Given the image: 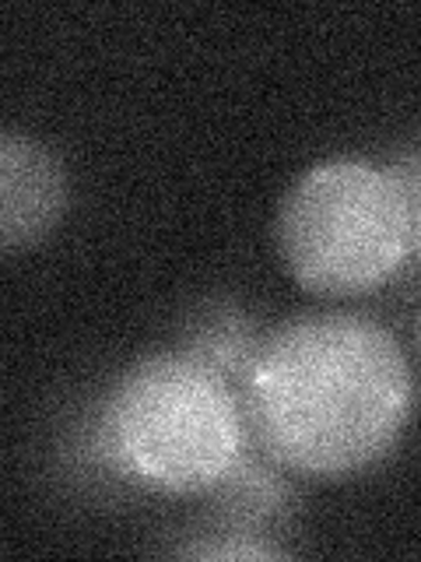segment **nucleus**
Returning a JSON list of instances; mask_svg holds the SVG:
<instances>
[{
    "instance_id": "6e6552de",
    "label": "nucleus",
    "mask_w": 421,
    "mask_h": 562,
    "mask_svg": "<svg viewBox=\"0 0 421 562\" xmlns=\"http://www.w3.org/2000/svg\"><path fill=\"white\" fill-rule=\"evenodd\" d=\"M390 176L403 193V207H408V246L411 263L421 268V145H408L386 162Z\"/></svg>"
},
{
    "instance_id": "1a4fd4ad",
    "label": "nucleus",
    "mask_w": 421,
    "mask_h": 562,
    "mask_svg": "<svg viewBox=\"0 0 421 562\" xmlns=\"http://www.w3.org/2000/svg\"><path fill=\"white\" fill-rule=\"evenodd\" d=\"M418 348H421V316H418Z\"/></svg>"
},
{
    "instance_id": "f03ea898",
    "label": "nucleus",
    "mask_w": 421,
    "mask_h": 562,
    "mask_svg": "<svg viewBox=\"0 0 421 562\" xmlns=\"http://www.w3.org/2000/svg\"><path fill=\"white\" fill-rule=\"evenodd\" d=\"M242 397L186 351H155L116 376L99 450L120 479L162 496H207L250 450Z\"/></svg>"
},
{
    "instance_id": "f257e3e1",
    "label": "nucleus",
    "mask_w": 421,
    "mask_h": 562,
    "mask_svg": "<svg viewBox=\"0 0 421 562\" xmlns=\"http://www.w3.org/2000/svg\"><path fill=\"white\" fill-rule=\"evenodd\" d=\"M239 397L271 461L306 479H348L397 450L414 376L390 327L323 310L263 334Z\"/></svg>"
},
{
    "instance_id": "39448f33",
    "label": "nucleus",
    "mask_w": 421,
    "mask_h": 562,
    "mask_svg": "<svg viewBox=\"0 0 421 562\" xmlns=\"http://www.w3.org/2000/svg\"><path fill=\"white\" fill-rule=\"evenodd\" d=\"M277 468L281 464L271 461L268 453H242L239 464L207 492L215 527L271 538L268 531L288 520L295 503V492Z\"/></svg>"
},
{
    "instance_id": "423d86ee",
    "label": "nucleus",
    "mask_w": 421,
    "mask_h": 562,
    "mask_svg": "<svg viewBox=\"0 0 421 562\" xmlns=\"http://www.w3.org/2000/svg\"><path fill=\"white\" fill-rule=\"evenodd\" d=\"M260 341V324L236 299H207L186 313L180 327V351L218 373L225 383H232L236 391H242L246 376H250Z\"/></svg>"
},
{
    "instance_id": "20e7f679",
    "label": "nucleus",
    "mask_w": 421,
    "mask_h": 562,
    "mask_svg": "<svg viewBox=\"0 0 421 562\" xmlns=\"http://www.w3.org/2000/svg\"><path fill=\"white\" fill-rule=\"evenodd\" d=\"M67 169L46 140L8 127L0 134V246L22 254L43 243L67 211Z\"/></svg>"
},
{
    "instance_id": "0eeeda50",
    "label": "nucleus",
    "mask_w": 421,
    "mask_h": 562,
    "mask_svg": "<svg viewBox=\"0 0 421 562\" xmlns=\"http://www.w3.org/2000/svg\"><path fill=\"white\" fill-rule=\"evenodd\" d=\"M172 555H183V559H285L288 552L263 535L215 527V531H207L186 544H175Z\"/></svg>"
},
{
    "instance_id": "7ed1b4c3",
    "label": "nucleus",
    "mask_w": 421,
    "mask_h": 562,
    "mask_svg": "<svg viewBox=\"0 0 421 562\" xmlns=\"http://www.w3.org/2000/svg\"><path fill=\"white\" fill-rule=\"evenodd\" d=\"M277 254L312 295L359 299L411 263L408 207L386 162L330 155L288 183L274 222Z\"/></svg>"
}]
</instances>
